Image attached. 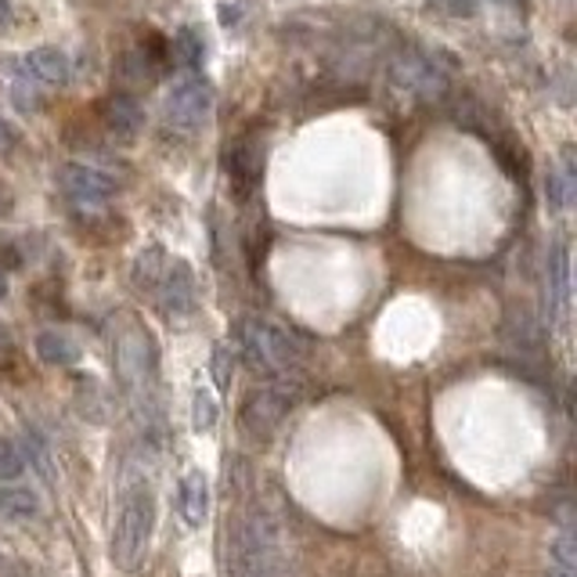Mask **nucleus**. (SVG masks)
I'll return each mask as SVG.
<instances>
[{
    "label": "nucleus",
    "mask_w": 577,
    "mask_h": 577,
    "mask_svg": "<svg viewBox=\"0 0 577 577\" xmlns=\"http://www.w3.org/2000/svg\"><path fill=\"white\" fill-rule=\"evenodd\" d=\"M11 22H15V11H11V0H0V33L11 30Z\"/></svg>",
    "instance_id": "393cba45"
},
{
    "label": "nucleus",
    "mask_w": 577,
    "mask_h": 577,
    "mask_svg": "<svg viewBox=\"0 0 577 577\" xmlns=\"http://www.w3.org/2000/svg\"><path fill=\"white\" fill-rule=\"evenodd\" d=\"M19 72L36 80L41 88H61V83H69V58L58 47H36V51L19 58Z\"/></svg>",
    "instance_id": "9d476101"
},
{
    "label": "nucleus",
    "mask_w": 577,
    "mask_h": 577,
    "mask_svg": "<svg viewBox=\"0 0 577 577\" xmlns=\"http://www.w3.org/2000/svg\"><path fill=\"white\" fill-rule=\"evenodd\" d=\"M390 83L408 94V97H423V102H434L448 91V66L434 51H404L390 61Z\"/></svg>",
    "instance_id": "7ed1b4c3"
},
{
    "label": "nucleus",
    "mask_w": 577,
    "mask_h": 577,
    "mask_svg": "<svg viewBox=\"0 0 577 577\" xmlns=\"http://www.w3.org/2000/svg\"><path fill=\"white\" fill-rule=\"evenodd\" d=\"M498 8H512V11H523V0H495Z\"/></svg>",
    "instance_id": "a878e982"
},
{
    "label": "nucleus",
    "mask_w": 577,
    "mask_h": 577,
    "mask_svg": "<svg viewBox=\"0 0 577 577\" xmlns=\"http://www.w3.org/2000/svg\"><path fill=\"white\" fill-rule=\"evenodd\" d=\"M177 509L181 520L188 527H203L210 517V484H206L203 470H188L177 484Z\"/></svg>",
    "instance_id": "9b49d317"
},
{
    "label": "nucleus",
    "mask_w": 577,
    "mask_h": 577,
    "mask_svg": "<svg viewBox=\"0 0 577 577\" xmlns=\"http://www.w3.org/2000/svg\"><path fill=\"white\" fill-rule=\"evenodd\" d=\"M289 404H292V397L286 394V390L261 386V390H253V394L242 401L239 423H242V429L253 440H267L281 426V419H286Z\"/></svg>",
    "instance_id": "0eeeda50"
},
{
    "label": "nucleus",
    "mask_w": 577,
    "mask_h": 577,
    "mask_svg": "<svg viewBox=\"0 0 577 577\" xmlns=\"http://www.w3.org/2000/svg\"><path fill=\"white\" fill-rule=\"evenodd\" d=\"M214 423H217V397L206 386H199V390H195V397H192V426H195V434L214 429Z\"/></svg>",
    "instance_id": "6ab92c4d"
},
{
    "label": "nucleus",
    "mask_w": 577,
    "mask_h": 577,
    "mask_svg": "<svg viewBox=\"0 0 577 577\" xmlns=\"http://www.w3.org/2000/svg\"><path fill=\"white\" fill-rule=\"evenodd\" d=\"M58 184L77 206H105L116 195V181L88 163H66L58 170Z\"/></svg>",
    "instance_id": "6e6552de"
},
{
    "label": "nucleus",
    "mask_w": 577,
    "mask_h": 577,
    "mask_svg": "<svg viewBox=\"0 0 577 577\" xmlns=\"http://www.w3.org/2000/svg\"><path fill=\"white\" fill-rule=\"evenodd\" d=\"M26 473V455H22L19 445L11 440H0V484H11Z\"/></svg>",
    "instance_id": "aec40b11"
},
{
    "label": "nucleus",
    "mask_w": 577,
    "mask_h": 577,
    "mask_svg": "<svg viewBox=\"0 0 577 577\" xmlns=\"http://www.w3.org/2000/svg\"><path fill=\"white\" fill-rule=\"evenodd\" d=\"M36 354H41L44 365H77L80 361V343L72 339L69 333H61V328H47V333L36 336Z\"/></svg>",
    "instance_id": "ddd939ff"
},
{
    "label": "nucleus",
    "mask_w": 577,
    "mask_h": 577,
    "mask_svg": "<svg viewBox=\"0 0 577 577\" xmlns=\"http://www.w3.org/2000/svg\"><path fill=\"white\" fill-rule=\"evenodd\" d=\"M231 372H235V358L228 354L224 343H217V350H214V379H217V386H228Z\"/></svg>",
    "instance_id": "4be33fe9"
},
{
    "label": "nucleus",
    "mask_w": 577,
    "mask_h": 577,
    "mask_svg": "<svg viewBox=\"0 0 577 577\" xmlns=\"http://www.w3.org/2000/svg\"><path fill=\"white\" fill-rule=\"evenodd\" d=\"M155 531V495L149 484H134L123 495L116 531H113V563L123 574H134L149 556Z\"/></svg>",
    "instance_id": "f257e3e1"
},
{
    "label": "nucleus",
    "mask_w": 577,
    "mask_h": 577,
    "mask_svg": "<svg viewBox=\"0 0 577 577\" xmlns=\"http://www.w3.org/2000/svg\"><path fill=\"white\" fill-rule=\"evenodd\" d=\"M426 4L448 19H473L481 11V0H426Z\"/></svg>",
    "instance_id": "412c9836"
},
{
    "label": "nucleus",
    "mask_w": 577,
    "mask_h": 577,
    "mask_svg": "<svg viewBox=\"0 0 577 577\" xmlns=\"http://www.w3.org/2000/svg\"><path fill=\"white\" fill-rule=\"evenodd\" d=\"M224 170H228V181L235 188L239 199L253 195L261 188V177H264V141L261 134H242L228 145L224 152Z\"/></svg>",
    "instance_id": "423d86ee"
},
{
    "label": "nucleus",
    "mask_w": 577,
    "mask_h": 577,
    "mask_svg": "<svg viewBox=\"0 0 577 577\" xmlns=\"http://www.w3.org/2000/svg\"><path fill=\"white\" fill-rule=\"evenodd\" d=\"M149 297L163 307V314L170 318H184L195 311V275L184 261H170L163 278L155 281V289Z\"/></svg>",
    "instance_id": "1a4fd4ad"
},
{
    "label": "nucleus",
    "mask_w": 577,
    "mask_h": 577,
    "mask_svg": "<svg viewBox=\"0 0 577 577\" xmlns=\"http://www.w3.org/2000/svg\"><path fill=\"white\" fill-rule=\"evenodd\" d=\"M15 141H19L15 127H11V123H4V119H0V152H4V149H11V145H15Z\"/></svg>",
    "instance_id": "b1692460"
},
{
    "label": "nucleus",
    "mask_w": 577,
    "mask_h": 577,
    "mask_svg": "<svg viewBox=\"0 0 577 577\" xmlns=\"http://www.w3.org/2000/svg\"><path fill=\"white\" fill-rule=\"evenodd\" d=\"M0 267H4V272H19V267H22V253H19V245L11 242L8 235H0Z\"/></svg>",
    "instance_id": "5701e85b"
},
{
    "label": "nucleus",
    "mask_w": 577,
    "mask_h": 577,
    "mask_svg": "<svg viewBox=\"0 0 577 577\" xmlns=\"http://www.w3.org/2000/svg\"><path fill=\"white\" fill-rule=\"evenodd\" d=\"M127 322L130 325L119 328V339H116V365L127 390L141 401V394L155 379V347H152V336L134 325V318H127Z\"/></svg>",
    "instance_id": "20e7f679"
},
{
    "label": "nucleus",
    "mask_w": 577,
    "mask_h": 577,
    "mask_svg": "<svg viewBox=\"0 0 577 577\" xmlns=\"http://www.w3.org/2000/svg\"><path fill=\"white\" fill-rule=\"evenodd\" d=\"M545 195L552 203V210H567L574 203V152L567 149L559 159V166L552 170L549 181H545Z\"/></svg>",
    "instance_id": "4468645a"
},
{
    "label": "nucleus",
    "mask_w": 577,
    "mask_h": 577,
    "mask_svg": "<svg viewBox=\"0 0 577 577\" xmlns=\"http://www.w3.org/2000/svg\"><path fill=\"white\" fill-rule=\"evenodd\" d=\"M214 113V91L203 77H184L166 91V123L177 130H199Z\"/></svg>",
    "instance_id": "39448f33"
},
{
    "label": "nucleus",
    "mask_w": 577,
    "mask_h": 577,
    "mask_svg": "<svg viewBox=\"0 0 577 577\" xmlns=\"http://www.w3.org/2000/svg\"><path fill=\"white\" fill-rule=\"evenodd\" d=\"M8 297V281H4V275H0V300Z\"/></svg>",
    "instance_id": "bb28decb"
},
{
    "label": "nucleus",
    "mask_w": 577,
    "mask_h": 577,
    "mask_svg": "<svg viewBox=\"0 0 577 577\" xmlns=\"http://www.w3.org/2000/svg\"><path fill=\"white\" fill-rule=\"evenodd\" d=\"M102 119L116 138H138L145 127V108L134 94H108L102 105Z\"/></svg>",
    "instance_id": "f8f14e48"
},
{
    "label": "nucleus",
    "mask_w": 577,
    "mask_h": 577,
    "mask_svg": "<svg viewBox=\"0 0 577 577\" xmlns=\"http://www.w3.org/2000/svg\"><path fill=\"white\" fill-rule=\"evenodd\" d=\"M235 347L242 350L245 365L264 376H286L300 365V347L286 328L267 322V318H239L235 322Z\"/></svg>",
    "instance_id": "f03ea898"
},
{
    "label": "nucleus",
    "mask_w": 577,
    "mask_h": 577,
    "mask_svg": "<svg viewBox=\"0 0 577 577\" xmlns=\"http://www.w3.org/2000/svg\"><path fill=\"white\" fill-rule=\"evenodd\" d=\"M41 512V501H36L33 491L22 487H0V520H33Z\"/></svg>",
    "instance_id": "2eb2a0df"
},
{
    "label": "nucleus",
    "mask_w": 577,
    "mask_h": 577,
    "mask_svg": "<svg viewBox=\"0 0 577 577\" xmlns=\"http://www.w3.org/2000/svg\"><path fill=\"white\" fill-rule=\"evenodd\" d=\"M166 55L174 58L181 69H199L203 58H206V44H203V36L195 33L192 26H184V30L174 36V44H170Z\"/></svg>",
    "instance_id": "dca6fc26"
},
{
    "label": "nucleus",
    "mask_w": 577,
    "mask_h": 577,
    "mask_svg": "<svg viewBox=\"0 0 577 577\" xmlns=\"http://www.w3.org/2000/svg\"><path fill=\"white\" fill-rule=\"evenodd\" d=\"M545 577H577L574 567V531L563 527V534L552 542V559H549V574Z\"/></svg>",
    "instance_id": "f3484780"
},
{
    "label": "nucleus",
    "mask_w": 577,
    "mask_h": 577,
    "mask_svg": "<svg viewBox=\"0 0 577 577\" xmlns=\"http://www.w3.org/2000/svg\"><path fill=\"white\" fill-rule=\"evenodd\" d=\"M11 102H15L19 113H41L44 108V88L36 80L15 72V80H11Z\"/></svg>",
    "instance_id": "a211bd4d"
}]
</instances>
